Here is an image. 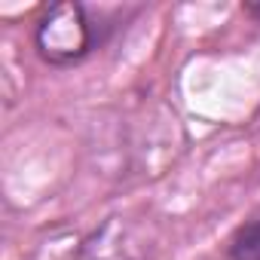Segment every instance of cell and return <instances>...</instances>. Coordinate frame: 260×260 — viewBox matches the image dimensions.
I'll return each instance as SVG.
<instances>
[{"mask_svg":"<svg viewBox=\"0 0 260 260\" xmlns=\"http://www.w3.org/2000/svg\"><path fill=\"white\" fill-rule=\"evenodd\" d=\"M98 28L101 25H95V16L83 4H55L40 16L34 28V46L43 61L68 68L83 61L101 43Z\"/></svg>","mask_w":260,"mask_h":260,"instance_id":"obj_1","label":"cell"},{"mask_svg":"<svg viewBox=\"0 0 260 260\" xmlns=\"http://www.w3.org/2000/svg\"><path fill=\"white\" fill-rule=\"evenodd\" d=\"M230 260H260V217H251L230 242Z\"/></svg>","mask_w":260,"mask_h":260,"instance_id":"obj_2","label":"cell"}]
</instances>
